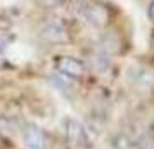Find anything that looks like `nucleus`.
Returning a JSON list of instances; mask_svg holds the SVG:
<instances>
[{
    "mask_svg": "<svg viewBox=\"0 0 154 149\" xmlns=\"http://www.w3.org/2000/svg\"><path fill=\"white\" fill-rule=\"evenodd\" d=\"M80 12L83 16V19L97 26V28H102L106 24H109L111 21V11L107 5L100 4V2H95V0H87L83 2V5L80 7Z\"/></svg>",
    "mask_w": 154,
    "mask_h": 149,
    "instance_id": "obj_1",
    "label": "nucleus"
},
{
    "mask_svg": "<svg viewBox=\"0 0 154 149\" xmlns=\"http://www.w3.org/2000/svg\"><path fill=\"white\" fill-rule=\"evenodd\" d=\"M64 135L68 146L73 149H88L90 147V139L85 127L75 118H66L64 121Z\"/></svg>",
    "mask_w": 154,
    "mask_h": 149,
    "instance_id": "obj_2",
    "label": "nucleus"
},
{
    "mask_svg": "<svg viewBox=\"0 0 154 149\" xmlns=\"http://www.w3.org/2000/svg\"><path fill=\"white\" fill-rule=\"evenodd\" d=\"M54 68L69 80H83L87 75V66L73 56H64V54L56 56L54 57Z\"/></svg>",
    "mask_w": 154,
    "mask_h": 149,
    "instance_id": "obj_3",
    "label": "nucleus"
},
{
    "mask_svg": "<svg viewBox=\"0 0 154 149\" xmlns=\"http://www.w3.org/2000/svg\"><path fill=\"white\" fill-rule=\"evenodd\" d=\"M40 36L50 43H66L69 40V29L61 17H52L42 24Z\"/></svg>",
    "mask_w": 154,
    "mask_h": 149,
    "instance_id": "obj_4",
    "label": "nucleus"
},
{
    "mask_svg": "<svg viewBox=\"0 0 154 149\" xmlns=\"http://www.w3.org/2000/svg\"><path fill=\"white\" fill-rule=\"evenodd\" d=\"M23 142L28 149H49L50 137L49 134L35 123H28L23 127Z\"/></svg>",
    "mask_w": 154,
    "mask_h": 149,
    "instance_id": "obj_5",
    "label": "nucleus"
},
{
    "mask_svg": "<svg viewBox=\"0 0 154 149\" xmlns=\"http://www.w3.org/2000/svg\"><path fill=\"white\" fill-rule=\"evenodd\" d=\"M12 42V35L9 31H0V63L5 61V52Z\"/></svg>",
    "mask_w": 154,
    "mask_h": 149,
    "instance_id": "obj_6",
    "label": "nucleus"
},
{
    "mask_svg": "<svg viewBox=\"0 0 154 149\" xmlns=\"http://www.w3.org/2000/svg\"><path fill=\"white\" fill-rule=\"evenodd\" d=\"M14 127H16L14 120H11L9 116H0V135L12 132V130H14Z\"/></svg>",
    "mask_w": 154,
    "mask_h": 149,
    "instance_id": "obj_7",
    "label": "nucleus"
},
{
    "mask_svg": "<svg viewBox=\"0 0 154 149\" xmlns=\"http://www.w3.org/2000/svg\"><path fill=\"white\" fill-rule=\"evenodd\" d=\"M38 4L42 7H59L64 4V0H38Z\"/></svg>",
    "mask_w": 154,
    "mask_h": 149,
    "instance_id": "obj_8",
    "label": "nucleus"
},
{
    "mask_svg": "<svg viewBox=\"0 0 154 149\" xmlns=\"http://www.w3.org/2000/svg\"><path fill=\"white\" fill-rule=\"evenodd\" d=\"M147 16H149V19L154 23V0H151V4H149V7H147Z\"/></svg>",
    "mask_w": 154,
    "mask_h": 149,
    "instance_id": "obj_9",
    "label": "nucleus"
},
{
    "mask_svg": "<svg viewBox=\"0 0 154 149\" xmlns=\"http://www.w3.org/2000/svg\"><path fill=\"white\" fill-rule=\"evenodd\" d=\"M151 128H152V132H154V113H152V116H151Z\"/></svg>",
    "mask_w": 154,
    "mask_h": 149,
    "instance_id": "obj_10",
    "label": "nucleus"
},
{
    "mask_svg": "<svg viewBox=\"0 0 154 149\" xmlns=\"http://www.w3.org/2000/svg\"><path fill=\"white\" fill-rule=\"evenodd\" d=\"M152 88H154V83H152Z\"/></svg>",
    "mask_w": 154,
    "mask_h": 149,
    "instance_id": "obj_11",
    "label": "nucleus"
}]
</instances>
